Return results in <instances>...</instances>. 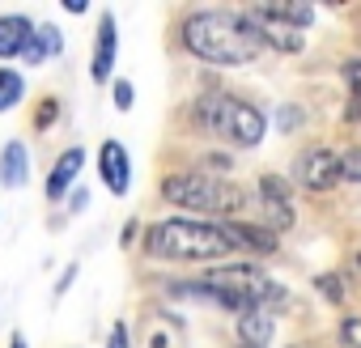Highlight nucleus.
<instances>
[{
	"label": "nucleus",
	"instance_id": "0eeeda50",
	"mask_svg": "<svg viewBox=\"0 0 361 348\" xmlns=\"http://www.w3.org/2000/svg\"><path fill=\"white\" fill-rule=\"evenodd\" d=\"M98 170H102V183L111 196H128L132 192V157L119 140H106L98 149Z\"/></svg>",
	"mask_w": 361,
	"mask_h": 348
},
{
	"label": "nucleus",
	"instance_id": "f03ea898",
	"mask_svg": "<svg viewBox=\"0 0 361 348\" xmlns=\"http://www.w3.org/2000/svg\"><path fill=\"white\" fill-rule=\"evenodd\" d=\"M238 247L226 238L221 225L213 221H188V217H170V221H153L145 230V255L149 259H230Z\"/></svg>",
	"mask_w": 361,
	"mask_h": 348
},
{
	"label": "nucleus",
	"instance_id": "423d86ee",
	"mask_svg": "<svg viewBox=\"0 0 361 348\" xmlns=\"http://www.w3.org/2000/svg\"><path fill=\"white\" fill-rule=\"evenodd\" d=\"M293 174H298V183H302L306 192H331L336 183H344V179H340V153H331L327 144L306 149V153L298 157Z\"/></svg>",
	"mask_w": 361,
	"mask_h": 348
},
{
	"label": "nucleus",
	"instance_id": "20e7f679",
	"mask_svg": "<svg viewBox=\"0 0 361 348\" xmlns=\"http://www.w3.org/2000/svg\"><path fill=\"white\" fill-rule=\"evenodd\" d=\"M204 285H213V289H221L226 297H234L243 314H247V310H272V314H276V310L289 306V289L276 285L268 272H259V268H251V263H221V268L204 272Z\"/></svg>",
	"mask_w": 361,
	"mask_h": 348
},
{
	"label": "nucleus",
	"instance_id": "9b49d317",
	"mask_svg": "<svg viewBox=\"0 0 361 348\" xmlns=\"http://www.w3.org/2000/svg\"><path fill=\"white\" fill-rule=\"evenodd\" d=\"M30 39H35V22L26 13H0V60L22 56Z\"/></svg>",
	"mask_w": 361,
	"mask_h": 348
},
{
	"label": "nucleus",
	"instance_id": "bb28decb",
	"mask_svg": "<svg viewBox=\"0 0 361 348\" xmlns=\"http://www.w3.org/2000/svg\"><path fill=\"white\" fill-rule=\"evenodd\" d=\"M9 348H26V340H22V335H13V340H9Z\"/></svg>",
	"mask_w": 361,
	"mask_h": 348
},
{
	"label": "nucleus",
	"instance_id": "b1692460",
	"mask_svg": "<svg viewBox=\"0 0 361 348\" xmlns=\"http://www.w3.org/2000/svg\"><path fill=\"white\" fill-rule=\"evenodd\" d=\"M60 115V106H56V98H43V106H39V115H35V128H47L51 119Z\"/></svg>",
	"mask_w": 361,
	"mask_h": 348
},
{
	"label": "nucleus",
	"instance_id": "4be33fe9",
	"mask_svg": "<svg viewBox=\"0 0 361 348\" xmlns=\"http://www.w3.org/2000/svg\"><path fill=\"white\" fill-rule=\"evenodd\" d=\"M106 348H132V331H128V323L119 318V323H111V340H106Z\"/></svg>",
	"mask_w": 361,
	"mask_h": 348
},
{
	"label": "nucleus",
	"instance_id": "393cba45",
	"mask_svg": "<svg viewBox=\"0 0 361 348\" xmlns=\"http://www.w3.org/2000/svg\"><path fill=\"white\" fill-rule=\"evenodd\" d=\"M276 119H281V132H293V128L302 123V111H298V106H281Z\"/></svg>",
	"mask_w": 361,
	"mask_h": 348
},
{
	"label": "nucleus",
	"instance_id": "2eb2a0df",
	"mask_svg": "<svg viewBox=\"0 0 361 348\" xmlns=\"http://www.w3.org/2000/svg\"><path fill=\"white\" fill-rule=\"evenodd\" d=\"M22 98H26V77L18 68H0V115L13 111Z\"/></svg>",
	"mask_w": 361,
	"mask_h": 348
},
{
	"label": "nucleus",
	"instance_id": "7ed1b4c3",
	"mask_svg": "<svg viewBox=\"0 0 361 348\" xmlns=\"http://www.w3.org/2000/svg\"><path fill=\"white\" fill-rule=\"evenodd\" d=\"M161 196H166V204H174V209H192V213H230V217H238V213L247 209V200H251L238 183L213 179V174H204V170H178V174H166Z\"/></svg>",
	"mask_w": 361,
	"mask_h": 348
},
{
	"label": "nucleus",
	"instance_id": "cd10ccee",
	"mask_svg": "<svg viewBox=\"0 0 361 348\" xmlns=\"http://www.w3.org/2000/svg\"><path fill=\"white\" fill-rule=\"evenodd\" d=\"M357 272H361V255H357Z\"/></svg>",
	"mask_w": 361,
	"mask_h": 348
},
{
	"label": "nucleus",
	"instance_id": "9d476101",
	"mask_svg": "<svg viewBox=\"0 0 361 348\" xmlns=\"http://www.w3.org/2000/svg\"><path fill=\"white\" fill-rule=\"evenodd\" d=\"M226 238L238 247V251H255V255H272L276 251V234L268 225H247V221H221Z\"/></svg>",
	"mask_w": 361,
	"mask_h": 348
},
{
	"label": "nucleus",
	"instance_id": "f3484780",
	"mask_svg": "<svg viewBox=\"0 0 361 348\" xmlns=\"http://www.w3.org/2000/svg\"><path fill=\"white\" fill-rule=\"evenodd\" d=\"M259 196L281 200V204H293V187L285 179H276V174H264V179H259Z\"/></svg>",
	"mask_w": 361,
	"mask_h": 348
},
{
	"label": "nucleus",
	"instance_id": "5701e85b",
	"mask_svg": "<svg viewBox=\"0 0 361 348\" xmlns=\"http://www.w3.org/2000/svg\"><path fill=\"white\" fill-rule=\"evenodd\" d=\"M340 340H344L348 348H361V318H344V323H340Z\"/></svg>",
	"mask_w": 361,
	"mask_h": 348
},
{
	"label": "nucleus",
	"instance_id": "4468645a",
	"mask_svg": "<svg viewBox=\"0 0 361 348\" xmlns=\"http://www.w3.org/2000/svg\"><path fill=\"white\" fill-rule=\"evenodd\" d=\"M60 51H64V35H60L56 26H35V39L26 43L22 60H26V64H43V60H51V56H60Z\"/></svg>",
	"mask_w": 361,
	"mask_h": 348
},
{
	"label": "nucleus",
	"instance_id": "f8f14e48",
	"mask_svg": "<svg viewBox=\"0 0 361 348\" xmlns=\"http://www.w3.org/2000/svg\"><path fill=\"white\" fill-rule=\"evenodd\" d=\"M26 179H30V153L22 140H9L0 149V187L18 192V187H26Z\"/></svg>",
	"mask_w": 361,
	"mask_h": 348
},
{
	"label": "nucleus",
	"instance_id": "6e6552de",
	"mask_svg": "<svg viewBox=\"0 0 361 348\" xmlns=\"http://www.w3.org/2000/svg\"><path fill=\"white\" fill-rule=\"evenodd\" d=\"M115 51H119L115 13H102V18H98V43H94V60H90V77H94V81H111V68H115Z\"/></svg>",
	"mask_w": 361,
	"mask_h": 348
},
{
	"label": "nucleus",
	"instance_id": "39448f33",
	"mask_svg": "<svg viewBox=\"0 0 361 348\" xmlns=\"http://www.w3.org/2000/svg\"><path fill=\"white\" fill-rule=\"evenodd\" d=\"M200 119L213 136H221L226 144L234 149H255L264 136H268V119L259 106L243 102V98H230V94H217V98H204L200 102Z\"/></svg>",
	"mask_w": 361,
	"mask_h": 348
},
{
	"label": "nucleus",
	"instance_id": "a878e982",
	"mask_svg": "<svg viewBox=\"0 0 361 348\" xmlns=\"http://www.w3.org/2000/svg\"><path fill=\"white\" fill-rule=\"evenodd\" d=\"M73 276H77V263H73V268H68V272H64V280H60V285H56V293H64V289H68V285H73Z\"/></svg>",
	"mask_w": 361,
	"mask_h": 348
},
{
	"label": "nucleus",
	"instance_id": "f257e3e1",
	"mask_svg": "<svg viewBox=\"0 0 361 348\" xmlns=\"http://www.w3.org/2000/svg\"><path fill=\"white\" fill-rule=\"evenodd\" d=\"M183 47L209 64H251L268 51L264 26L251 22V13L238 9H200L183 22Z\"/></svg>",
	"mask_w": 361,
	"mask_h": 348
},
{
	"label": "nucleus",
	"instance_id": "1a4fd4ad",
	"mask_svg": "<svg viewBox=\"0 0 361 348\" xmlns=\"http://www.w3.org/2000/svg\"><path fill=\"white\" fill-rule=\"evenodd\" d=\"M81 166H85V149H64V153L56 157V166H51V174H47V200H51V204L64 200V192L73 187V179L81 174Z\"/></svg>",
	"mask_w": 361,
	"mask_h": 348
},
{
	"label": "nucleus",
	"instance_id": "a211bd4d",
	"mask_svg": "<svg viewBox=\"0 0 361 348\" xmlns=\"http://www.w3.org/2000/svg\"><path fill=\"white\" fill-rule=\"evenodd\" d=\"M340 179L344 183H361V144L348 149V153H340Z\"/></svg>",
	"mask_w": 361,
	"mask_h": 348
},
{
	"label": "nucleus",
	"instance_id": "dca6fc26",
	"mask_svg": "<svg viewBox=\"0 0 361 348\" xmlns=\"http://www.w3.org/2000/svg\"><path fill=\"white\" fill-rule=\"evenodd\" d=\"M264 43H268L272 51H285V56H298V51L306 47V39H302L298 30H276V26H264Z\"/></svg>",
	"mask_w": 361,
	"mask_h": 348
},
{
	"label": "nucleus",
	"instance_id": "aec40b11",
	"mask_svg": "<svg viewBox=\"0 0 361 348\" xmlns=\"http://www.w3.org/2000/svg\"><path fill=\"white\" fill-rule=\"evenodd\" d=\"M111 98H115V111H132V98H136L132 81H111Z\"/></svg>",
	"mask_w": 361,
	"mask_h": 348
},
{
	"label": "nucleus",
	"instance_id": "412c9836",
	"mask_svg": "<svg viewBox=\"0 0 361 348\" xmlns=\"http://www.w3.org/2000/svg\"><path fill=\"white\" fill-rule=\"evenodd\" d=\"M344 81H348L353 102H361V60H344Z\"/></svg>",
	"mask_w": 361,
	"mask_h": 348
},
{
	"label": "nucleus",
	"instance_id": "ddd939ff",
	"mask_svg": "<svg viewBox=\"0 0 361 348\" xmlns=\"http://www.w3.org/2000/svg\"><path fill=\"white\" fill-rule=\"evenodd\" d=\"M272 335H276V314L272 310H247V314H238V340L247 348H272Z\"/></svg>",
	"mask_w": 361,
	"mask_h": 348
},
{
	"label": "nucleus",
	"instance_id": "6ab92c4d",
	"mask_svg": "<svg viewBox=\"0 0 361 348\" xmlns=\"http://www.w3.org/2000/svg\"><path fill=\"white\" fill-rule=\"evenodd\" d=\"M314 289H319V293H323L331 306H340V302H344V289H340L336 272H319V276H314Z\"/></svg>",
	"mask_w": 361,
	"mask_h": 348
}]
</instances>
